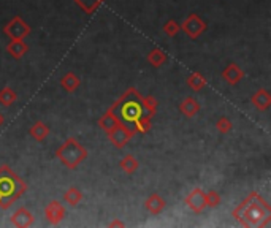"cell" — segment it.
<instances>
[{
  "instance_id": "6da1fadb",
  "label": "cell",
  "mask_w": 271,
  "mask_h": 228,
  "mask_svg": "<svg viewBox=\"0 0 271 228\" xmlns=\"http://www.w3.org/2000/svg\"><path fill=\"white\" fill-rule=\"evenodd\" d=\"M110 110L119 122H122L124 125H127L135 132L146 133L151 128V117H153V114L146 108L145 100H143V97H140L137 89L132 87L127 90L122 98L113 105Z\"/></svg>"
},
{
  "instance_id": "7a4b0ae2",
  "label": "cell",
  "mask_w": 271,
  "mask_h": 228,
  "mask_svg": "<svg viewBox=\"0 0 271 228\" xmlns=\"http://www.w3.org/2000/svg\"><path fill=\"white\" fill-rule=\"evenodd\" d=\"M233 217L243 227H267L271 222V209L257 192H252L233 211Z\"/></svg>"
},
{
  "instance_id": "3957f363",
  "label": "cell",
  "mask_w": 271,
  "mask_h": 228,
  "mask_svg": "<svg viewBox=\"0 0 271 228\" xmlns=\"http://www.w3.org/2000/svg\"><path fill=\"white\" fill-rule=\"evenodd\" d=\"M27 190L18 174H14L10 166H0V209H8L11 204L21 198Z\"/></svg>"
},
{
  "instance_id": "277c9868",
  "label": "cell",
  "mask_w": 271,
  "mask_h": 228,
  "mask_svg": "<svg viewBox=\"0 0 271 228\" xmlns=\"http://www.w3.org/2000/svg\"><path fill=\"white\" fill-rule=\"evenodd\" d=\"M56 154L59 157V160L62 162L67 168L75 170L82 160H86L87 151L75 138H69V140H65V143L57 149Z\"/></svg>"
},
{
  "instance_id": "5b68a950",
  "label": "cell",
  "mask_w": 271,
  "mask_h": 228,
  "mask_svg": "<svg viewBox=\"0 0 271 228\" xmlns=\"http://www.w3.org/2000/svg\"><path fill=\"white\" fill-rule=\"evenodd\" d=\"M135 130H132V128H129L127 125H124L122 122H117L113 128H110V130L107 132V135L110 136V140L113 141V144H115L116 148H124L127 143H129L133 136H135Z\"/></svg>"
},
{
  "instance_id": "8992f818",
  "label": "cell",
  "mask_w": 271,
  "mask_h": 228,
  "mask_svg": "<svg viewBox=\"0 0 271 228\" xmlns=\"http://www.w3.org/2000/svg\"><path fill=\"white\" fill-rule=\"evenodd\" d=\"M3 34L8 35L11 40H21V38L30 34V27L19 16H16L3 27Z\"/></svg>"
},
{
  "instance_id": "52a82bcc",
  "label": "cell",
  "mask_w": 271,
  "mask_h": 228,
  "mask_svg": "<svg viewBox=\"0 0 271 228\" xmlns=\"http://www.w3.org/2000/svg\"><path fill=\"white\" fill-rule=\"evenodd\" d=\"M205 22H203L201 19H200V16L198 14H189L187 16V19L183 22V29H184V32L189 35L191 38H197L203 30H205Z\"/></svg>"
},
{
  "instance_id": "ba28073f",
  "label": "cell",
  "mask_w": 271,
  "mask_h": 228,
  "mask_svg": "<svg viewBox=\"0 0 271 228\" xmlns=\"http://www.w3.org/2000/svg\"><path fill=\"white\" fill-rule=\"evenodd\" d=\"M186 204L189 206L194 212H201L206 208V200H205V192L201 189H194L192 192L186 196Z\"/></svg>"
},
{
  "instance_id": "9c48e42d",
  "label": "cell",
  "mask_w": 271,
  "mask_h": 228,
  "mask_svg": "<svg viewBox=\"0 0 271 228\" xmlns=\"http://www.w3.org/2000/svg\"><path fill=\"white\" fill-rule=\"evenodd\" d=\"M44 214L51 224H59L65 217V208L59 201H51L44 209Z\"/></svg>"
},
{
  "instance_id": "30bf717a",
  "label": "cell",
  "mask_w": 271,
  "mask_h": 228,
  "mask_svg": "<svg viewBox=\"0 0 271 228\" xmlns=\"http://www.w3.org/2000/svg\"><path fill=\"white\" fill-rule=\"evenodd\" d=\"M11 224L14 227H30L34 224V216L32 212L27 211L26 208H19L11 217Z\"/></svg>"
},
{
  "instance_id": "8fae6325",
  "label": "cell",
  "mask_w": 271,
  "mask_h": 228,
  "mask_svg": "<svg viewBox=\"0 0 271 228\" xmlns=\"http://www.w3.org/2000/svg\"><path fill=\"white\" fill-rule=\"evenodd\" d=\"M244 76V73H243V70L236 65V64H230L225 70L222 72V78L229 82L230 86H235V84H238V82L241 81V78Z\"/></svg>"
},
{
  "instance_id": "7c38bea8",
  "label": "cell",
  "mask_w": 271,
  "mask_h": 228,
  "mask_svg": "<svg viewBox=\"0 0 271 228\" xmlns=\"http://www.w3.org/2000/svg\"><path fill=\"white\" fill-rule=\"evenodd\" d=\"M252 103H254L255 108L260 110V111L268 110V108H270V105H271V97H270V94H268V90H265V89H259L257 92H255V94L252 95Z\"/></svg>"
},
{
  "instance_id": "4fadbf2b",
  "label": "cell",
  "mask_w": 271,
  "mask_h": 228,
  "mask_svg": "<svg viewBox=\"0 0 271 228\" xmlns=\"http://www.w3.org/2000/svg\"><path fill=\"white\" fill-rule=\"evenodd\" d=\"M179 111L184 114L186 117H192L200 111V103L192 97H187L186 100L179 105Z\"/></svg>"
},
{
  "instance_id": "5bb4252c",
  "label": "cell",
  "mask_w": 271,
  "mask_h": 228,
  "mask_svg": "<svg viewBox=\"0 0 271 228\" xmlns=\"http://www.w3.org/2000/svg\"><path fill=\"white\" fill-rule=\"evenodd\" d=\"M145 206H146V209L151 212V214H159V212L165 208V200L162 198L160 195H157V193H153L149 196V198L146 200V203H145Z\"/></svg>"
},
{
  "instance_id": "9a60e30c",
  "label": "cell",
  "mask_w": 271,
  "mask_h": 228,
  "mask_svg": "<svg viewBox=\"0 0 271 228\" xmlns=\"http://www.w3.org/2000/svg\"><path fill=\"white\" fill-rule=\"evenodd\" d=\"M6 51H8L14 59H21L27 52V44L22 41V38L21 40H11L8 43V46H6Z\"/></svg>"
},
{
  "instance_id": "2e32d148",
  "label": "cell",
  "mask_w": 271,
  "mask_h": 228,
  "mask_svg": "<svg viewBox=\"0 0 271 228\" xmlns=\"http://www.w3.org/2000/svg\"><path fill=\"white\" fill-rule=\"evenodd\" d=\"M60 86H62L67 92H75L79 86V78L75 73H67L64 78L60 79Z\"/></svg>"
},
{
  "instance_id": "e0dca14e",
  "label": "cell",
  "mask_w": 271,
  "mask_h": 228,
  "mask_svg": "<svg viewBox=\"0 0 271 228\" xmlns=\"http://www.w3.org/2000/svg\"><path fill=\"white\" fill-rule=\"evenodd\" d=\"M30 135H32L37 141H43L49 135V127L39 120V122H35L32 125V128H30Z\"/></svg>"
},
{
  "instance_id": "ac0fdd59",
  "label": "cell",
  "mask_w": 271,
  "mask_h": 228,
  "mask_svg": "<svg viewBox=\"0 0 271 228\" xmlns=\"http://www.w3.org/2000/svg\"><path fill=\"white\" fill-rule=\"evenodd\" d=\"M148 60H149L153 67H160L162 64L167 62V54H165L162 49L157 48V49H153V51L149 52Z\"/></svg>"
},
{
  "instance_id": "d6986e66",
  "label": "cell",
  "mask_w": 271,
  "mask_h": 228,
  "mask_svg": "<svg viewBox=\"0 0 271 228\" xmlns=\"http://www.w3.org/2000/svg\"><path fill=\"white\" fill-rule=\"evenodd\" d=\"M119 122V120L116 119V116H115V114H113L111 113V110L108 111V113H105L103 114V116L99 119V125L103 128V130L105 132H108L110 130V128H113V127H115L116 124Z\"/></svg>"
},
{
  "instance_id": "ffe728a7",
  "label": "cell",
  "mask_w": 271,
  "mask_h": 228,
  "mask_svg": "<svg viewBox=\"0 0 271 228\" xmlns=\"http://www.w3.org/2000/svg\"><path fill=\"white\" fill-rule=\"evenodd\" d=\"M64 200L70 204V206H77V204L82 200V193L77 187H70L64 195Z\"/></svg>"
},
{
  "instance_id": "44dd1931",
  "label": "cell",
  "mask_w": 271,
  "mask_h": 228,
  "mask_svg": "<svg viewBox=\"0 0 271 228\" xmlns=\"http://www.w3.org/2000/svg\"><path fill=\"white\" fill-rule=\"evenodd\" d=\"M138 160L133 155H125L122 160H120V168H122L125 173H135L138 170Z\"/></svg>"
},
{
  "instance_id": "7402d4cb",
  "label": "cell",
  "mask_w": 271,
  "mask_h": 228,
  "mask_svg": "<svg viewBox=\"0 0 271 228\" xmlns=\"http://www.w3.org/2000/svg\"><path fill=\"white\" fill-rule=\"evenodd\" d=\"M206 84V79L203 78V75L200 73H192L189 78H187V86L194 90H200L201 87H205Z\"/></svg>"
},
{
  "instance_id": "603a6c76",
  "label": "cell",
  "mask_w": 271,
  "mask_h": 228,
  "mask_svg": "<svg viewBox=\"0 0 271 228\" xmlns=\"http://www.w3.org/2000/svg\"><path fill=\"white\" fill-rule=\"evenodd\" d=\"M16 94L13 92L10 87H3L0 90V105L3 106H11L14 102H16Z\"/></svg>"
},
{
  "instance_id": "cb8c5ba5",
  "label": "cell",
  "mask_w": 271,
  "mask_h": 228,
  "mask_svg": "<svg viewBox=\"0 0 271 228\" xmlns=\"http://www.w3.org/2000/svg\"><path fill=\"white\" fill-rule=\"evenodd\" d=\"M75 2H77L78 6H81V8L84 10L87 14H90V13H94L97 8H99L103 0H75Z\"/></svg>"
},
{
  "instance_id": "d4e9b609",
  "label": "cell",
  "mask_w": 271,
  "mask_h": 228,
  "mask_svg": "<svg viewBox=\"0 0 271 228\" xmlns=\"http://www.w3.org/2000/svg\"><path fill=\"white\" fill-rule=\"evenodd\" d=\"M205 200H206V206L209 208H216L217 204H221V196L217 195V192H214V190L205 193Z\"/></svg>"
},
{
  "instance_id": "484cf974",
  "label": "cell",
  "mask_w": 271,
  "mask_h": 228,
  "mask_svg": "<svg viewBox=\"0 0 271 228\" xmlns=\"http://www.w3.org/2000/svg\"><path fill=\"white\" fill-rule=\"evenodd\" d=\"M179 26H178V22L176 21H168L167 24L163 26V32L167 34L168 37H175L178 32H179Z\"/></svg>"
},
{
  "instance_id": "4316f807",
  "label": "cell",
  "mask_w": 271,
  "mask_h": 228,
  "mask_svg": "<svg viewBox=\"0 0 271 228\" xmlns=\"http://www.w3.org/2000/svg\"><path fill=\"white\" fill-rule=\"evenodd\" d=\"M217 130H219L221 133H229L232 130V122L227 119V117H221L219 120H217Z\"/></svg>"
},
{
  "instance_id": "83f0119b",
  "label": "cell",
  "mask_w": 271,
  "mask_h": 228,
  "mask_svg": "<svg viewBox=\"0 0 271 228\" xmlns=\"http://www.w3.org/2000/svg\"><path fill=\"white\" fill-rule=\"evenodd\" d=\"M145 100V105H146V108L149 110V113L153 114H155V111H157V102L154 100V97H146V98H143Z\"/></svg>"
},
{
  "instance_id": "f1b7e54d",
  "label": "cell",
  "mask_w": 271,
  "mask_h": 228,
  "mask_svg": "<svg viewBox=\"0 0 271 228\" xmlns=\"http://www.w3.org/2000/svg\"><path fill=\"white\" fill-rule=\"evenodd\" d=\"M2 122H3V116H2V113H0V125H2Z\"/></svg>"
}]
</instances>
